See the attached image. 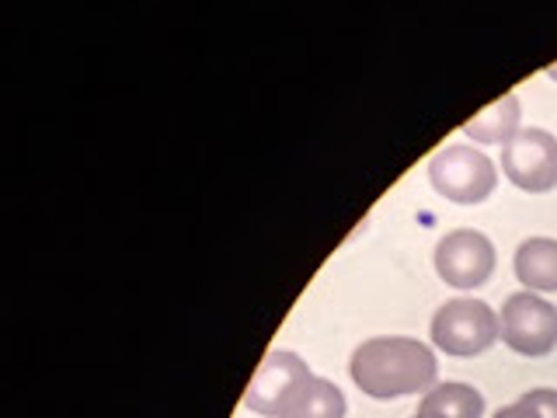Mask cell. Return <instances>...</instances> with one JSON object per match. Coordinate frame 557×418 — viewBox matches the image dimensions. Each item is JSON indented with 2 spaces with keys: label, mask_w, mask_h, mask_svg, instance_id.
Wrapping results in <instances>:
<instances>
[{
  "label": "cell",
  "mask_w": 557,
  "mask_h": 418,
  "mask_svg": "<svg viewBox=\"0 0 557 418\" xmlns=\"http://www.w3.org/2000/svg\"><path fill=\"white\" fill-rule=\"evenodd\" d=\"M348 373L362 394L391 401L432 388L440 377V362L425 342L408 335H380L356 348Z\"/></svg>",
  "instance_id": "cell-1"
},
{
  "label": "cell",
  "mask_w": 557,
  "mask_h": 418,
  "mask_svg": "<svg viewBox=\"0 0 557 418\" xmlns=\"http://www.w3.org/2000/svg\"><path fill=\"white\" fill-rule=\"evenodd\" d=\"M502 339L498 314L474 296H453L432 318V342L449 356H481Z\"/></svg>",
  "instance_id": "cell-2"
},
{
  "label": "cell",
  "mask_w": 557,
  "mask_h": 418,
  "mask_svg": "<svg viewBox=\"0 0 557 418\" xmlns=\"http://www.w3.org/2000/svg\"><path fill=\"white\" fill-rule=\"evenodd\" d=\"M429 182L443 199L460 202V206H474L495 192L498 171L487 153H481L474 147H463V144H449L440 153H432Z\"/></svg>",
  "instance_id": "cell-3"
},
{
  "label": "cell",
  "mask_w": 557,
  "mask_h": 418,
  "mask_svg": "<svg viewBox=\"0 0 557 418\" xmlns=\"http://www.w3.org/2000/svg\"><path fill=\"white\" fill-rule=\"evenodd\" d=\"M502 342L519 356H547L557 348V307L540 293H512L502 304Z\"/></svg>",
  "instance_id": "cell-4"
},
{
  "label": "cell",
  "mask_w": 557,
  "mask_h": 418,
  "mask_svg": "<svg viewBox=\"0 0 557 418\" xmlns=\"http://www.w3.org/2000/svg\"><path fill=\"white\" fill-rule=\"evenodd\" d=\"M495 261H498L495 244L481 231H470V226L449 231L435 244V272H440L443 283L453 290L484 286L495 272Z\"/></svg>",
  "instance_id": "cell-5"
},
{
  "label": "cell",
  "mask_w": 557,
  "mask_h": 418,
  "mask_svg": "<svg viewBox=\"0 0 557 418\" xmlns=\"http://www.w3.org/2000/svg\"><path fill=\"white\" fill-rule=\"evenodd\" d=\"M502 171L522 192H550L557 185V136L547 130H519L502 147Z\"/></svg>",
  "instance_id": "cell-6"
},
{
  "label": "cell",
  "mask_w": 557,
  "mask_h": 418,
  "mask_svg": "<svg viewBox=\"0 0 557 418\" xmlns=\"http://www.w3.org/2000/svg\"><path fill=\"white\" fill-rule=\"evenodd\" d=\"M313 377L310 366L296 356V353H286V348H275L261 366L255 370L248 391H244V405L258 415H269V418H278L283 415V405L289 401V394L300 388V383Z\"/></svg>",
  "instance_id": "cell-7"
},
{
  "label": "cell",
  "mask_w": 557,
  "mask_h": 418,
  "mask_svg": "<svg viewBox=\"0 0 557 418\" xmlns=\"http://www.w3.org/2000/svg\"><path fill=\"white\" fill-rule=\"evenodd\" d=\"M516 279L530 293H557V241L530 237L516 248Z\"/></svg>",
  "instance_id": "cell-8"
},
{
  "label": "cell",
  "mask_w": 557,
  "mask_h": 418,
  "mask_svg": "<svg viewBox=\"0 0 557 418\" xmlns=\"http://www.w3.org/2000/svg\"><path fill=\"white\" fill-rule=\"evenodd\" d=\"M278 418H345V394L324 377H307L289 394Z\"/></svg>",
  "instance_id": "cell-9"
},
{
  "label": "cell",
  "mask_w": 557,
  "mask_h": 418,
  "mask_svg": "<svg viewBox=\"0 0 557 418\" xmlns=\"http://www.w3.org/2000/svg\"><path fill=\"white\" fill-rule=\"evenodd\" d=\"M519 119H522L519 98L516 95H502L498 101H492L478 115H470L463 133L474 139V144H502L505 147L519 133Z\"/></svg>",
  "instance_id": "cell-10"
},
{
  "label": "cell",
  "mask_w": 557,
  "mask_h": 418,
  "mask_svg": "<svg viewBox=\"0 0 557 418\" xmlns=\"http://www.w3.org/2000/svg\"><path fill=\"white\" fill-rule=\"evenodd\" d=\"M484 397L470 383H435V388L422 397L418 415L429 418H481Z\"/></svg>",
  "instance_id": "cell-11"
},
{
  "label": "cell",
  "mask_w": 557,
  "mask_h": 418,
  "mask_svg": "<svg viewBox=\"0 0 557 418\" xmlns=\"http://www.w3.org/2000/svg\"><path fill=\"white\" fill-rule=\"evenodd\" d=\"M519 401L533 411V418H557V391L550 388H536L530 394H522Z\"/></svg>",
  "instance_id": "cell-12"
},
{
  "label": "cell",
  "mask_w": 557,
  "mask_h": 418,
  "mask_svg": "<svg viewBox=\"0 0 557 418\" xmlns=\"http://www.w3.org/2000/svg\"><path fill=\"white\" fill-rule=\"evenodd\" d=\"M495 418H533V411L522 401H516V405H505L502 411H495Z\"/></svg>",
  "instance_id": "cell-13"
},
{
  "label": "cell",
  "mask_w": 557,
  "mask_h": 418,
  "mask_svg": "<svg viewBox=\"0 0 557 418\" xmlns=\"http://www.w3.org/2000/svg\"><path fill=\"white\" fill-rule=\"evenodd\" d=\"M547 74H550V77L557 81V63H550V66H547Z\"/></svg>",
  "instance_id": "cell-14"
},
{
  "label": "cell",
  "mask_w": 557,
  "mask_h": 418,
  "mask_svg": "<svg viewBox=\"0 0 557 418\" xmlns=\"http://www.w3.org/2000/svg\"><path fill=\"white\" fill-rule=\"evenodd\" d=\"M414 418H429V415H414Z\"/></svg>",
  "instance_id": "cell-15"
}]
</instances>
